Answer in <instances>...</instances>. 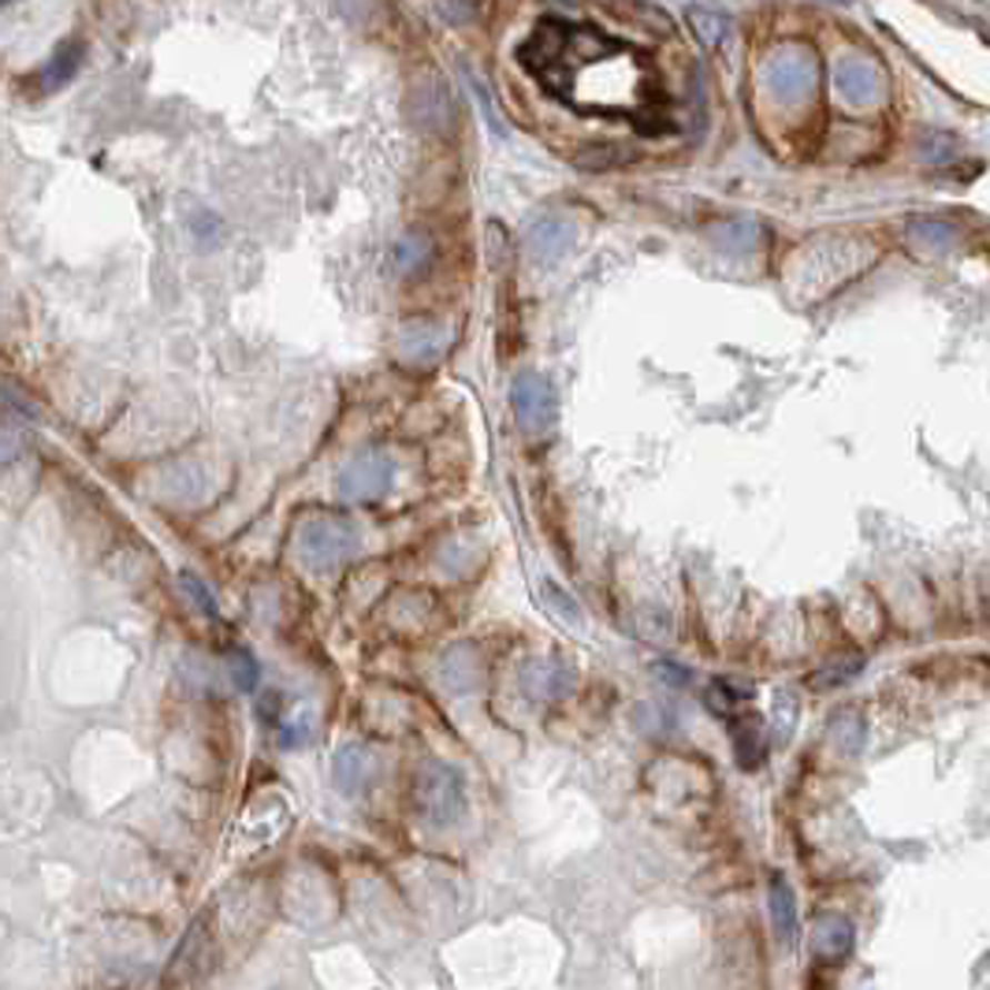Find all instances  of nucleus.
I'll return each mask as SVG.
<instances>
[{
  "mask_svg": "<svg viewBox=\"0 0 990 990\" xmlns=\"http://www.w3.org/2000/svg\"><path fill=\"white\" fill-rule=\"evenodd\" d=\"M298 559L313 570H332L354 556L358 529L347 518H310L298 526Z\"/></svg>",
  "mask_w": 990,
  "mask_h": 990,
  "instance_id": "nucleus-3",
  "label": "nucleus"
},
{
  "mask_svg": "<svg viewBox=\"0 0 990 990\" xmlns=\"http://www.w3.org/2000/svg\"><path fill=\"white\" fill-rule=\"evenodd\" d=\"M578 223L567 220V217H544L537 220L529 228L526 236V250L529 258L537 264H556L559 258H567V253L573 250V242H578Z\"/></svg>",
  "mask_w": 990,
  "mask_h": 990,
  "instance_id": "nucleus-9",
  "label": "nucleus"
},
{
  "mask_svg": "<svg viewBox=\"0 0 990 990\" xmlns=\"http://www.w3.org/2000/svg\"><path fill=\"white\" fill-rule=\"evenodd\" d=\"M730 738H733V752H738V763H741V768H744V771L760 768V763H763V752H768V744H763V722L756 719V716L733 719Z\"/></svg>",
  "mask_w": 990,
  "mask_h": 990,
  "instance_id": "nucleus-11",
  "label": "nucleus"
},
{
  "mask_svg": "<svg viewBox=\"0 0 990 990\" xmlns=\"http://www.w3.org/2000/svg\"><path fill=\"white\" fill-rule=\"evenodd\" d=\"M459 71L466 74V87H470V93L477 98V104H481V116H484L488 131H492L496 138H507V123H503V112H499V104H496V98H492V87H488V82L470 68V63H459Z\"/></svg>",
  "mask_w": 990,
  "mask_h": 990,
  "instance_id": "nucleus-15",
  "label": "nucleus"
},
{
  "mask_svg": "<svg viewBox=\"0 0 990 990\" xmlns=\"http://www.w3.org/2000/svg\"><path fill=\"white\" fill-rule=\"evenodd\" d=\"M0 4H12V0H0Z\"/></svg>",
  "mask_w": 990,
  "mask_h": 990,
  "instance_id": "nucleus-33",
  "label": "nucleus"
},
{
  "mask_svg": "<svg viewBox=\"0 0 990 990\" xmlns=\"http://www.w3.org/2000/svg\"><path fill=\"white\" fill-rule=\"evenodd\" d=\"M909 236L920 242V247H928V250H942V247H950V242L957 239V228L953 223H946V220H931V217H917L909 223Z\"/></svg>",
  "mask_w": 990,
  "mask_h": 990,
  "instance_id": "nucleus-16",
  "label": "nucleus"
},
{
  "mask_svg": "<svg viewBox=\"0 0 990 990\" xmlns=\"http://www.w3.org/2000/svg\"><path fill=\"white\" fill-rule=\"evenodd\" d=\"M686 23H689V30H693V38L700 41V46L704 49H719L722 41L730 38V30H733V19L727 16V12H719V8H689L686 12Z\"/></svg>",
  "mask_w": 990,
  "mask_h": 990,
  "instance_id": "nucleus-14",
  "label": "nucleus"
},
{
  "mask_svg": "<svg viewBox=\"0 0 990 990\" xmlns=\"http://www.w3.org/2000/svg\"><path fill=\"white\" fill-rule=\"evenodd\" d=\"M19 454H23V440H19L16 432L0 429V462H12Z\"/></svg>",
  "mask_w": 990,
  "mask_h": 990,
  "instance_id": "nucleus-28",
  "label": "nucleus"
},
{
  "mask_svg": "<svg viewBox=\"0 0 990 990\" xmlns=\"http://www.w3.org/2000/svg\"><path fill=\"white\" fill-rule=\"evenodd\" d=\"M280 708H283V697L280 693H264V700H261V719L264 722H276Z\"/></svg>",
  "mask_w": 990,
  "mask_h": 990,
  "instance_id": "nucleus-30",
  "label": "nucleus"
},
{
  "mask_svg": "<svg viewBox=\"0 0 990 990\" xmlns=\"http://www.w3.org/2000/svg\"><path fill=\"white\" fill-rule=\"evenodd\" d=\"M510 407H514V418L526 432H548L556 429L559 421V399L551 380H544L540 372H518L514 384H510Z\"/></svg>",
  "mask_w": 990,
  "mask_h": 990,
  "instance_id": "nucleus-5",
  "label": "nucleus"
},
{
  "mask_svg": "<svg viewBox=\"0 0 990 990\" xmlns=\"http://www.w3.org/2000/svg\"><path fill=\"white\" fill-rule=\"evenodd\" d=\"M760 82L774 104L801 109L819 90V52L808 41H782L763 60Z\"/></svg>",
  "mask_w": 990,
  "mask_h": 990,
  "instance_id": "nucleus-1",
  "label": "nucleus"
},
{
  "mask_svg": "<svg viewBox=\"0 0 990 990\" xmlns=\"http://www.w3.org/2000/svg\"><path fill=\"white\" fill-rule=\"evenodd\" d=\"M626 16L637 19V23L652 30V34H670V30H674L670 16L659 4H652V0H626Z\"/></svg>",
  "mask_w": 990,
  "mask_h": 990,
  "instance_id": "nucleus-18",
  "label": "nucleus"
},
{
  "mask_svg": "<svg viewBox=\"0 0 990 990\" xmlns=\"http://www.w3.org/2000/svg\"><path fill=\"white\" fill-rule=\"evenodd\" d=\"M544 596H551V603H556V614H562V619H567L570 626H581V611H578V603L570 600L567 592L559 589V584H544Z\"/></svg>",
  "mask_w": 990,
  "mask_h": 990,
  "instance_id": "nucleus-25",
  "label": "nucleus"
},
{
  "mask_svg": "<svg viewBox=\"0 0 990 990\" xmlns=\"http://www.w3.org/2000/svg\"><path fill=\"white\" fill-rule=\"evenodd\" d=\"M860 674V659H849V663H834V670H823V674L812 678V686H838V681H849Z\"/></svg>",
  "mask_w": 990,
  "mask_h": 990,
  "instance_id": "nucleus-26",
  "label": "nucleus"
},
{
  "mask_svg": "<svg viewBox=\"0 0 990 990\" xmlns=\"http://www.w3.org/2000/svg\"><path fill=\"white\" fill-rule=\"evenodd\" d=\"M760 239H763V228H760V223H752V220H730V223H722V228H719V242L733 253L756 250V247H760Z\"/></svg>",
  "mask_w": 990,
  "mask_h": 990,
  "instance_id": "nucleus-17",
  "label": "nucleus"
},
{
  "mask_svg": "<svg viewBox=\"0 0 990 990\" xmlns=\"http://www.w3.org/2000/svg\"><path fill=\"white\" fill-rule=\"evenodd\" d=\"M413 797H418V812L429 827L443 830L454 827L466 812V790H462V774L447 763L432 760L424 763L418 774V786H413Z\"/></svg>",
  "mask_w": 990,
  "mask_h": 990,
  "instance_id": "nucleus-2",
  "label": "nucleus"
},
{
  "mask_svg": "<svg viewBox=\"0 0 990 990\" xmlns=\"http://www.w3.org/2000/svg\"><path fill=\"white\" fill-rule=\"evenodd\" d=\"M823 4H853V0H823Z\"/></svg>",
  "mask_w": 990,
  "mask_h": 990,
  "instance_id": "nucleus-31",
  "label": "nucleus"
},
{
  "mask_svg": "<svg viewBox=\"0 0 990 990\" xmlns=\"http://www.w3.org/2000/svg\"><path fill=\"white\" fill-rule=\"evenodd\" d=\"M849 950H853V923L846 917H838V912L816 917L812 953L823 957V961H842V957H849Z\"/></svg>",
  "mask_w": 990,
  "mask_h": 990,
  "instance_id": "nucleus-10",
  "label": "nucleus"
},
{
  "mask_svg": "<svg viewBox=\"0 0 990 990\" xmlns=\"http://www.w3.org/2000/svg\"><path fill=\"white\" fill-rule=\"evenodd\" d=\"M768 893H771V920H774V931H779V939L782 942H797V934H801V920H797L793 887L782 876H774Z\"/></svg>",
  "mask_w": 990,
  "mask_h": 990,
  "instance_id": "nucleus-13",
  "label": "nucleus"
},
{
  "mask_svg": "<svg viewBox=\"0 0 990 990\" xmlns=\"http://www.w3.org/2000/svg\"><path fill=\"white\" fill-rule=\"evenodd\" d=\"M410 116L421 131L447 134L459 123V104H454L451 82L440 71H421L418 82L410 87Z\"/></svg>",
  "mask_w": 990,
  "mask_h": 990,
  "instance_id": "nucleus-4",
  "label": "nucleus"
},
{
  "mask_svg": "<svg viewBox=\"0 0 990 990\" xmlns=\"http://www.w3.org/2000/svg\"><path fill=\"white\" fill-rule=\"evenodd\" d=\"M179 584H183V592L190 596V600L198 603V611L206 614V619H220V607H217V596L209 592V584L198 578V573H179Z\"/></svg>",
  "mask_w": 990,
  "mask_h": 990,
  "instance_id": "nucleus-22",
  "label": "nucleus"
},
{
  "mask_svg": "<svg viewBox=\"0 0 990 990\" xmlns=\"http://www.w3.org/2000/svg\"><path fill=\"white\" fill-rule=\"evenodd\" d=\"M834 90L849 109H876L887 101V71L868 57H842L834 60Z\"/></svg>",
  "mask_w": 990,
  "mask_h": 990,
  "instance_id": "nucleus-6",
  "label": "nucleus"
},
{
  "mask_svg": "<svg viewBox=\"0 0 990 990\" xmlns=\"http://www.w3.org/2000/svg\"><path fill=\"white\" fill-rule=\"evenodd\" d=\"M656 674L663 678V681H670V686H686V681H689V670H681L678 663H670V659H659Z\"/></svg>",
  "mask_w": 990,
  "mask_h": 990,
  "instance_id": "nucleus-29",
  "label": "nucleus"
},
{
  "mask_svg": "<svg viewBox=\"0 0 990 990\" xmlns=\"http://www.w3.org/2000/svg\"><path fill=\"white\" fill-rule=\"evenodd\" d=\"M957 153H961V142H957L953 134L934 131V134L920 138V157L928 164H950V161H957Z\"/></svg>",
  "mask_w": 990,
  "mask_h": 990,
  "instance_id": "nucleus-21",
  "label": "nucleus"
},
{
  "mask_svg": "<svg viewBox=\"0 0 990 990\" xmlns=\"http://www.w3.org/2000/svg\"><path fill=\"white\" fill-rule=\"evenodd\" d=\"M396 481V466L384 454H358L339 473V492L347 499H380Z\"/></svg>",
  "mask_w": 990,
  "mask_h": 990,
  "instance_id": "nucleus-7",
  "label": "nucleus"
},
{
  "mask_svg": "<svg viewBox=\"0 0 990 990\" xmlns=\"http://www.w3.org/2000/svg\"><path fill=\"white\" fill-rule=\"evenodd\" d=\"M429 258H432V242L424 239V236H407V239H399V247H396V264L402 272H418V269H424V264H429Z\"/></svg>",
  "mask_w": 990,
  "mask_h": 990,
  "instance_id": "nucleus-20",
  "label": "nucleus"
},
{
  "mask_svg": "<svg viewBox=\"0 0 990 990\" xmlns=\"http://www.w3.org/2000/svg\"><path fill=\"white\" fill-rule=\"evenodd\" d=\"M231 678H236V686L242 689V693H253L258 681H261L258 659H253L250 652H236V656H231Z\"/></svg>",
  "mask_w": 990,
  "mask_h": 990,
  "instance_id": "nucleus-24",
  "label": "nucleus"
},
{
  "mask_svg": "<svg viewBox=\"0 0 990 990\" xmlns=\"http://www.w3.org/2000/svg\"><path fill=\"white\" fill-rule=\"evenodd\" d=\"M82 60H87V41H82V38L60 41V46L52 49V57L27 79V87H34V98H49V93L63 90L74 74H79Z\"/></svg>",
  "mask_w": 990,
  "mask_h": 990,
  "instance_id": "nucleus-8",
  "label": "nucleus"
},
{
  "mask_svg": "<svg viewBox=\"0 0 990 990\" xmlns=\"http://www.w3.org/2000/svg\"><path fill=\"white\" fill-rule=\"evenodd\" d=\"M440 12L447 23H473V4L470 0H440Z\"/></svg>",
  "mask_w": 990,
  "mask_h": 990,
  "instance_id": "nucleus-27",
  "label": "nucleus"
},
{
  "mask_svg": "<svg viewBox=\"0 0 990 990\" xmlns=\"http://www.w3.org/2000/svg\"><path fill=\"white\" fill-rule=\"evenodd\" d=\"M336 782L343 786L347 793H354L358 786L366 782V756H361V749H354V744L339 752V760H336Z\"/></svg>",
  "mask_w": 990,
  "mask_h": 990,
  "instance_id": "nucleus-19",
  "label": "nucleus"
},
{
  "mask_svg": "<svg viewBox=\"0 0 990 990\" xmlns=\"http://www.w3.org/2000/svg\"><path fill=\"white\" fill-rule=\"evenodd\" d=\"M556 4H578V0H556Z\"/></svg>",
  "mask_w": 990,
  "mask_h": 990,
  "instance_id": "nucleus-32",
  "label": "nucleus"
},
{
  "mask_svg": "<svg viewBox=\"0 0 990 990\" xmlns=\"http://www.w3.org/2000/svg\"><path fill=\"white\" fill-rule=\"evenodd\" d=\"M622 161H630V153H626L622 146H589L573 157V164H581V168H607V164H622Z\"/></svg>",
  "mask_w": 990,
  "mask_h": 990,
  "instance_id": "nucleus-23",
  "label": "nucleus"
},
{
  "mask_svg": "<svg viewBox=\"0 0 990 990\" xmlns=\"http://www.w3.org/2000/svg\"><path fill=\"white\" fill-rule=\"evenodd\" d=\"M526 686L532 697L556 700V697H567L570 689L578 686V678H573V670L562 663H532L526 674Z\"/></svg>",
  "mask_w": 990,
  "mask_h": 990,
  "instance_id": "nucleus-12",
  "label": "nucleus"
}]
</instances>
